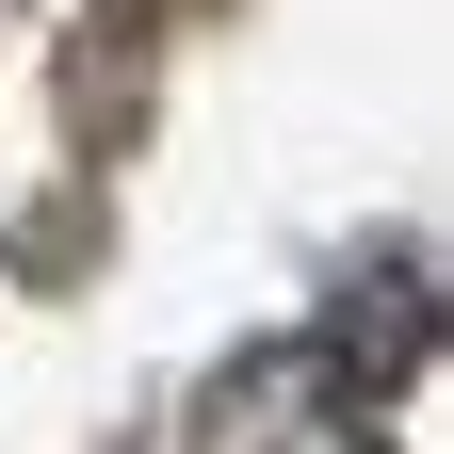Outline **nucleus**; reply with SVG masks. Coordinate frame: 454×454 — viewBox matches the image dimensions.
<instances>
[{
  "mask_svg": "<svg viewBox=\"0 0 454 454\" xmlns=\"http://www.w3.org/2000/svg\"><path fill=\"white\" fill-rule=\"evenodd\" d=\"M195 454H373V389L325 357V340H244L195 406Z\"/></svg>",
  "mask_w": 454,
  "mask_h": 454,
  "instance_id": "nucleus-1",
  "label": "nucleus"
}]
</instances>
